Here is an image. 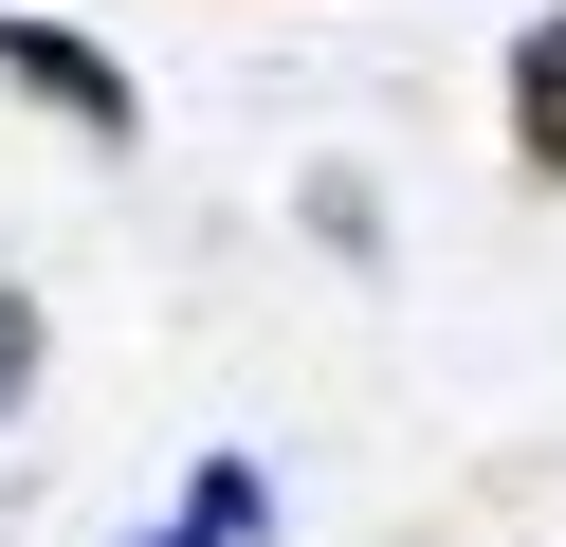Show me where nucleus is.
I'll return each mask as SVG.
<instances>
[{
    "label": "nucleus",
    "instance_id": "5",
    "mask_svg": "<svg viewBox=\"0 0 566 547\" xmlns=\"http://www.w3.org/2000/svg\"><path fill=\"white\" fill-rule=\"evenodd\" d=\"M147 547H184V529H147Z\"/></svg>",
    "mask_w": 566,
    "mask_h": 547
},
{
    "label": "nucleus",
    "instance_id": "2",
    "mask_svg": "<svg viewBox=\"0 0 566 547\" xmlns=\"http://www.w3.org/2000/svg\"><path fill=\"white\" fill-rule=\"evenodd\" d=\"M512 165H530V182L566 201V0H548V19L512 36Z\"/></svg>",
    "mask_w": 566,
    "mask_h": 547
},
{
    "label": "nucleus",
    "instance_id": "1",
    "mask_svg": "<svg viewBox=\"0 0 566 547\" xmlns=\"http://www.w3.org/2000/svg\"><path fill=\"white\" fill-rule=\"evenodd\" d=\"M0 92H19V109H55L74 146H147L128 55H111V36H74V19H19V0H0Z\"/></svg>",
    "mask_w": 566,
    "mask_h": 547
},
{
    "label": "nucleus",
    "instance_id": "4",
    "mask_svg": "<svg viewBox=\"0 0 566 547\" xmlns=\"http://www.w3.org/2000/svg\"><path fill=\"white\" fill-rule=\"evenodd\" d=\"M19 401H38V292L0 274V420H19Z\"/></svg>",
    "mask_w": 566,
    "mask_h": 547
},
{
    "label": "nucleus",
    "instance_id": "3",
    "mask_svg": "<svg viewBox=\"0 0 566 547\" xmlns=\"http://www.w3.org/2000/svg\"><path fill=\"white\" fill-rule=\"evenodd\" d=\"M256 529H274V474L256 456H201L184 474V547H256Z\"/></svg>",
    "mask_w": 566,
    "mask_h": 547
}]
</instances>
